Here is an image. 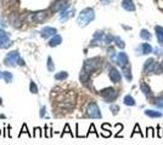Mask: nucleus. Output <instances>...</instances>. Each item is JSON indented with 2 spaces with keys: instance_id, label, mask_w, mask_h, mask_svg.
I'll use <instances>...</instances> for the list:
<instances>
[{
  "instance_id": "a19ab883",
  "label": "nucleus",
  "mask_w": 163,
  "mask_h": 145,
  "mask_svg": "<svg viewBox=\"0 0 163 145\" xmlns=\"http://www.w3.org/2000/svg\"><path fill=\"white\" fill-rule=\"evenodd\" d=\"M156 1H157V2H158V4H160V1H161V0H156Z\"/></svg>"
},
{
  "instance_id": "f257e3e1",
  "label": "nucleus",
  "mask_w": 163,
  "mask_h": 145,
  "mask_svg": "<svg viewBox=\"0 0 163 145\" xmlns=\"http://www.w3.org/2000/svg\"><path fill=\"white\" fill-rule=\"evenodd\" d=\"M95 20V11L91 7H85L84 10H82L78 18H77V23L79 27H87L89 23H91Z\"/></svg>"
},
{
  "instance_id": "393cba45",
  "label": "nucleus",
  "mask_w": 163,
  "mask_h": 145,
  "mask_svg": "<svg viewBox=\"0 0 163 145\" xmlns=\"http://www.w3.org/2000/svg\"><path fill=\"white\" fill-rule=\"evenodd\" d=\"M140 37L144 39V40H151L152 35H151L150 32H149L147 29H141V32H140Z\"/></svg>"
},
{
  "instance_id": "72a5a7b5",
  "label": "nucleus",
  "mask_w": 163,
  "mask_h": 145,
  "mask_svg": "<svg viewBox=\"0 0 163 145\" xmlns=\"http://www.w3.org/2000/svg\"><path fill=\"white\" fill-rule=\"evenodd\" d=\"M66 133H70V134H71V135L73 137V134H72V131L70 130V125H68V123H66V125H65V130H63L62 133H61V137H63V135H65Z\"/></svg>"
},
{
  "instance_id": "aec40b11",
  "label": "nucleus",
  "mask_w": 163,
  "mask_h": 145,
  "mask_svg": "<svg viewBox=\"0 0 163 145\" xmlns=\"http://www.w3.org/2000/svg\"><path fill=\"white\" fill-rule=\"evenodd\" d=\"M155 32H156V36L158 40V44L163 46V27L161 25H156L155 27Z\"/></svg>"
},
{
  "instance_id": "37998d69",
  "label": "nucleus",
  "mask_w": 163,
  "mask_h": 145,
  "mask_svg": "<svg viewBox=\"0 0 163 145\" xmlns=\"http://www.w3.org/2000/svg\"><path fill=\"white\" fill-rule=\"evenodd\" d=\"M0 104H1V98H0Z\"/></svg>"
},
{
  "instance_id": "39448f33",
  "label": "nucleus",
  "mask_w": 163,
  "mask_h": 145,
  "mask_svg": "<svg viewBox=\"0 0 163 145\" xmlns=\"http://www.w3.org/2000/svg\"><path fill=\"white\" fill-rule=\"evenodd\" d=\"M20 53L18 51H11L6 55V57L4 58V64L7 65V67H15L17 63H18V59H20Z\"/></svg>"
},
{
  "instance_id": "2f4dec72",
  "label": "nucleus",
  "mask_w": 163,
  "mask_h": 145,
  "mask_svg": "<svg viewBox=\"0 0 163 145\" xmlns=\"http://www.w3.org/2000/svg\"><path fill=\"white\" fill-rule=\"evenodd\" d=\"M33 137L34 138H41L43 137V130L40 127H36L34 128V132H33Z\"/></svg>"
},
{
  "instance_id": "ddd939ff",
  "label": "nucleus",
  "mask_w": 163,
  "mask_h": 145,
  "mask_svg": "<svg viewBox=\"0 0 163 145\" xmlns=\"http://www.w3.org/2000/svg\"><path fill=\"white\" fill-rule=\"evenodd\" d=\"M116 63H117L118 65H121V68H122V67H126V65L129 64V58H128V56H127L126 52H121V53H118Z\"/></svg>"
},
{
  "instance_id": "0eeeda50",
  "label": "nucleus",
  "mask_w": 163,
  "mask_h": 145,
  "mask_svg": "<svg viewBox=\"0 0 163 145\" xmlns=\"http://www.w3.org/2000/svg\"><path fill=\"white\" fill-rule=\"evenodd\" d=\"M46 17H48V11H37L31 15V21L33 23H40L45 21Z\"/></svg>"
},
{
  "instance_id": "79ce46f5",
  "label": "nucleus",
  "mask_w": 163,
  "mask_h": 145,
  "mask_svg": "<svg viewBox=\"0 0 163 145\" xmlns=\"http://www.w3.org/2000/svg\"><path fill=\"white\" fill-rule=\"evenodd\" d=\"M161 67H162V70H163V63H162V64H161Z\"/></svg>"
},
{
  "instance_id": "a878e982",
  "label": "nucleus",
  "mask_w": 163,
  "mask_h": 145,
  "mask_svg": "<svg viewBox=\"0 0 163 145\" xmlns=\"http://www.w3.org/2000/svg\"><path fill=\"white\" fill-rule=\"evenodd\" d=\"M29 92H31L32 94H38V86L33 80L29 82Z\"/></svg>"
},
{
  "instance_id": "423d86ee",
  "label": "nucleus",
  "mask_w": 163,
  "mask_h": 145,
  "mask_svg": "<svg viewBox=\"0 0 163 145\" xmlns=\"http://www.w3.org/2000/svg\"><path fill=\"white\" fill-rule=\"evenodd\" d=\"M11 46V40H10V36L9 34L0 29V48H7Z\"/></svg>"
},
{
  "instance_id": "c9c22d12",
  "label": "nucleus",
  "mask_w": 163,
  "mask_h": 145,
  "mask_svg": "<svg viewBox=\"0 0 163 145\" xmlns=\"http://www.w3.org/2000/svg\"><path fill=\"white\" fill-rule=\"evenodd\" d=\"M155 104L158 107V108H163V97H160L155 100Z\"/></svg>"
},
{
  "instance_id": "dca6fc26",
  "label": "nucleus",
  "mask_w": 163,
  "mask_h": 145,
  "mask_svg": "<svg viewBox=\"0 0 163 145\" xmlns=\"http://www.w3.org/2000/svg\"><path fill=\"white\" fill-rule=\"evenodd\" d=\"M122 7L126 10V11L133 12L135 11V4L133 0H122Z\"/></svg>"
},
{
  "instance_id": "bb28decb",
  "label": "nucleus",
  "mask_w": 163,
  "mask_h": 145,
  "mask_svg": "<svg viewBox=\"0 0 163 145\" xmlns=\"http://www.w3.org/2000/svg\"><path fill=\"white\" fill-rule=\"evenodd\" d=\"M110 127H111V126H110L108 123H103V125H102V130L105 131V132H102V135H103V137H110V135H111Z\"/></svg>"
},
{
  "instance_id": "c756f323",
  "label": "nucleus",
  "mask_w": 163,
  "mask_h": 145,
  "mask_svg": "<svg viewBox=\"0 0 163 145\" xmlns=\"http://www.w3.org/2000/svg\"><path fill=\"white\" fill-rule=\"evenodd\" d=\"M23 133L28 134V137H29V138H32V137H33V134H31V133H29V131H28V127H27V125H26V123H23V125H22V128H21V132H20V134H18V137H21Z\"/></svg>"
},
{
  "instance_id": "c85d7f7f",
  "label": "nucleus",
  "mask_w": 163,
  "mask_h": 145,
  "mask_svg": "<svg viewBox=\"0 0 163 145\" xmlns=\"http://www.w3.org/2000/svg\"><path fill=\"white\" fill-rule=\"evenodd\" d=\"M46 67H48V70L50 72H52L55 70V64H54V60L51 57H48V62H46Z\"/></svg>"
},
{
  "instance_id": "9b49d317",
  "label": "nucleus",
  "mask_w": 163,
  "mask_h": 145,
  "mask_svg": "<svg viewBox=\"0 0 163 145\" xmlns=\"http://www.w3.org/2000/svg\"><path fill=\"white\" fill-rule=\"evenodd\" d=\"M67 6H68V5H67V1H66V0H56V1L52 4V6H51V11L61 12L62 10H65Z\"/></svg>"
},
{
  "instance_id": "6e6552de",
  "label": "nucleus",
  "mask_w": 163,
  "mask_h": 145,
  "mask_svg": "<svg viewBox=\"0 0 163 145\" xmlns=\"http://www.w3.org/2000/svg\"><path fill=\"white\" fill-rule=\"evenodd\" d=\"M56 34H57V29L52 28V27H44L40 30V36L43 39H48V37H51V36L56 35Z\"/></svg>"
},
{
  "instance_id": "c03bdc74",
  "label": "nucleus",
  "mask_w": 163,
  "mask_h": 145,
  "mask_svg": "<svg viewBox=\"0 0 163 145\" xmlns=\"http://www.w3.org/2000/svg\"><path fill=\"white\" fill-rule=\"evenodd\" d=\"M0 135H1V130H0Z\"/></svg>"
},
{
  "instance_id": "f03ea898",
  "label": "nucleus",
  "mask_w": 163,
  "mask_h": 145,
  "mask_svg": "<svg viewBox=\"0 0 163 145\" xmlns=\"http://www.w3.org/2000/svg\"><path fill=\"white\" fill-rule=\"evenodd\" d=\"M101 65V59L99 57H94V58H89L84 62L83 64V69L82 72H85L87 75H91V72H94L95 70H98Z\"/></svg>"
},
{
  "instance_id": "9d476101",
  "label": "nucleus",
  "mask_w": 163,
  "mask_h": 145,
  "mask_svg": "<svg viewBox=\"0 0 163 145\" xmlns=\"http://www.w3.org/2000/svg\"><path fill=\"white\" fill-rule=\"evenodd\" d=\"M108 76H110L111 81L114 82V84H118V82H121V80H122V75H121V72H118V69L114 68V67H112V68L110 69V72H108Z\"/></svg>"
},
{
  "instance_id": "6ab92c4d",
  "label": "nucleus",
  "mask_w": 163,
  "mask_h": 145,
  "mask_svg": "<svg viewBox=\"0 0 163 145\" xmlns=\"http://www.w3.org/2000/svg\"><path fill=\"white\" fill-rule=\"evenodd\" d=\"M140 90H141V92L145 94V97L147 98V99H150L151 98V88H150V86L146 84V82H141L140 84Z\"/></svg>"
},
{
  "instance_id": "ea45409f",
  "label": "nucleus",
  "mask_w": 163,
  "mask_h": 145,
  "mask_svg": "<svg viewBox=\"0 0 163 145\" xmlns=\"http://www.w3.org/2000/svg\"><path fill=\"white\" fill-rule=\"evenodd\" d=\"M101 1H102L105 5H107V4H110V1H111V0H101Z\"/></svg>"
},
{
  "instance_id": "7c9ffc66",
  "label": "nucleus",
  "mask_w": 163,
  "mask_h": 145,
  "mask_svg": "<svg viewBox=\"0 0 163 145\" xmlns=\"http://www.w3.org/2000/svg\"><path fill=\"white\" fill-rule=\"evenodd\" d=\"M113 40H114V36H113L112 34H106L105 37H103V42H105L106 45H110Z\"/></svg>"
},
{
  "instance_id": "20e7f679",
  "label": "nucleus",
  "mask_w": 163,
  "mask_h": 145,
  "mask_svg": "<svg viewBox=\"0 0 163 145\" xmlns=\"http://www.w3.org/2000/svg\"><path fill=\"white\" fill-rule=\"evenodd\" d=\"M87 115L91 119H101V111L99 105L95 103V102H91L89 103L88 107H87Z\"/></svg>"
},
{
  "instance_id": "2eb2a0df",
  "label": "nucleus",
  "mask_w": 163,
  "mask_h": 145,
  "mask_svg": "<svg viewBox=\"0 0 163 145\" xmlns=\"http://www.w3.org/2000/svg\"><path fill=\"white\" fill-rule=\"evenodd\" d=\"M137 51L139 52V55H149V53L152 52V46H151L150 44L145 42V44H141V45L137 48Z\"/></svg>"
},
{
  "instance_id": "473e14b6",
  "label": "nucleus",
  "mask_w": 163,
  "mask_h": 145,
  "mask_svg": "<svg viewBox=\"0 0 163 145\" xmlns=\"http://www.w3.org/2000/svg\"><path fill=\"white\" fill-rule=\"evenodd\" d=\"M45 114H46V107L43 105V107H40V110H39V117H40V119H44V117H45Z\"/></svg>"
},
{
  "instance_id": "1a4fd4ad",
  "label": "nucleus",
  "mask_w": 163,
  "mask_h": 145,
  "mask_svg": "<svg viewBox=\"0 0 163 145\" xmlns=\"http://www.w3.org/2000/svg\"><path fill=\"white\" fill-rule=\"evenodd\" d=\"M103 32H101V30H96L95 32V34L93 36V40H91V42H90V46L91 47H94V46H99L101 45V42L103 41Z\"/></svg>"
},
{
  "instance_id": "f3484780",
  "label": "nucleus",
  "mask_w": 163,
  "mask_h": 145,
  "mask_svg": "<svg viewBox=\"0 0 163 145\" xmlns=\"http://www.w3.org/2000/svg\"><path fill=\"white\" fill-rule=\"evenodd\" d=\"M61 42H62V36L59 35V34H56V35L51 36L48 44H49L50 47H56V46H59Z\"/></svg>"
},
{
  "instance_id": "cd10ccee",
  "label": "nucleus",
  "mask_w": 163,
  "mask_h": 145,
  "mask_svg": "<svg viewBox=\"0 0 163 145\" xmlns=\"http://www.w3.org/2000/svg\"><path fill=\"white\" fill-rule=\"evenodd\" d=\"M114 42H116V45H117V47L119 48H124L126 47V44H124V41L119 37V36H114Z\"/></svg>"
},
{
  "instance_id": "58836bf2",
  "label": "nucleus",
  "mask_w": 163,
  "mask_h": 145,
  "mask_svg": "<svg viewBox=\"0 0 163 145\" xmlns=\"http://www.w3.org/2000/svg\"><path fill=\"white\" fill-rule=\"evenodd\" d=\"M134 133H140V131H139V125H137V126H135V131L133 132V134H134ZM133 134H132V135H133Z\"/></svg>"
},
{
  "instance_id": "412c9836",
  "label": "nucleus",
  "mask_w": 163,
  "mask_h": 145,
  "mask_svg": "<svg viewBox=\"0 0 163 145\" xmlns=\"http://www.w3.org/2000/svg\"><path fill=\"white\" fill-rule=\"evenodd\" d=\"M0 79H4L6 84H11L13 80V75L10 72H0Z\"/></svg>"
},
{
  "instance_id": "a211bd4d",
  "label": "nucleus",
  "mask_w": 163,
  "mask_h": 145,
  "mask_svg": "<svg viewBox=\"0 0 163 145\" xmlns=\"http://www.w3.org/2000/svg\"><path fill=\"white\" fill-rule=\"evenodd\" d=\"M122 72H123V76L126 77L128 81H132L133 80V75H132V68H130V64H128L126 67H122Z\"/></svg>"
},
{
  "instance_id": "4c0bfd02",
  "label": "nucleus",
  "mask_w": 163,
  "mask_h": 145,
  "mask_svg": "<svg viewBox=\"0 0 163 145\" xmlns=\"http://www.w3.org/2000/svg\"><path fill=\"white\" fill-rule=\"evenodd\" d=\"M17 64H18V65H21V67H23L26 63H25V60L22 59V58H20V59H18V63H17Z\"/></svg>"
},
{
  "instance_id": "f8f14e48",
  "label": "nucleus",
  "mask_w": 163,
  "mask_h": 145,
  "mask_svg": "<svg viewBox=\"0 0 163 145\" xmlns=\"http://www.w3.org/2000/svg\"><path fill=\"white\" fill-rule=\"evenodd\" d=\"M73 9H71V6L68 5L65 10H62V11L60 12V17H59V21L60 22H66L71 16H73Z\"/></svg>"
},
{
  "instance_id": "4be33fe9",
  "label": "nucleus",
  "mask_w": 163,
  "mask_h": 145,
  "mask_svg": "<svg viewBox=\"0 0 163 145\" xmlns=\"http://www.w3.org/2000/svg\"><path fill=\"white\" fill-rule=\"evenodd\" d=\"M145 114L149 117H161V116H163L162 111H156V110H145Z\"/></svg>"
},
{
  "instance_id": "7ed1b4c3",
  "label": "nucleus",
  "mask_w": 163,
  "mask_h": 145,
  "mask_svg": "<svg viewBox=\"0 0 163 145\" xmlns=\"http://www.w3.org/2000/svg\"><path fill=\"white\" fill-rule=\"evenodd\" d=\"M100 96L102 97L107 103H111V102L117 99L118 92H117L113 87H106V88H103V90L100 91Z\"/></svg>"
},
{
  "instance_id": "b1692460",
  "label": "nucleus",
  "mask_w": 163,
  "mask_h": 145,
  "mask_svg": "<svg viewBox=\"0 0 163 145\" xmlns=\"http://www.w3.org/2000/svg\"><path fill=\"white\" fill-rule=\"evenodd\" d=\"M123 103H124L126 105H128V107H134V105H135V99H134L132 96H129V94H128V96L124 97Z\"/></svg>"
},
{
  "instance_id": "e433bc0d",
  "label": "nucleus",
  "mask_w": 163,
  "mask_h": 145,
  "mask_svg": "<svg viewBox=\"0 0 163 145\" xmlns=\"http://www.w3.org/2000/svg\"><path fill=\"white\" fill-rule=\"evenodd\" d=\"M51 131H52L51 128H49L48 126H45V137H46V138H50L51 135H52V133H51Z\"/></svg>"
},
{
  "instance_id": "f704fd0d",
  "label": "nucleus",
  "mask_w": 163,
  "mask_h": 145,
  "mask_svg": "<svg viewBox=\"0 0 163 145\" xmlns=\"http://www.w3.org/2000/svg\"><path fill=\"white\" fill-rule=\"evenodd\" d=\"M110 110L112 111V114H113V115H117V112L119 111V107H118L117 104H112V105L110 107Z\"/></svg>"
},
{
  "instance_id": "4468645a",
  "label": "nucleus",
  "mask_w": 163,
  "mask_h": 145,
  "mask_svg": "<svg viewBox=\"0 0 163 145\" xmlns=\"http://www.w3.org/2000/svg\"><path fill=\"white\" fill-rule=\"evenodd\" d=\"M155 67H156V62L153 58H149L144 64V72L145 74H151L152 72H155Z\"/></svg>"
},
{
  "instance_id": "5701e85b",
  "label": "nucleus",
  "mask_w": 163,
  "mask_h": 145,
  "mask_svg": "<svg viewBox=\"0 0 163 145\" xmlns=\"http://www.w3.org/2000/svg\"><path fill=\"white\" fill-rule=\"evenodd\" d=\"M54 77H55V80H56V81H65V80L68 77V72H56Z\"/></svg>"
}]
</instances>
